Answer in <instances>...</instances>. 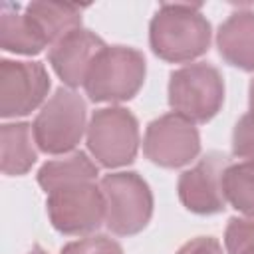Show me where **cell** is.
Wrapping results in <instances>:
<instances>
[{"label":"cell","mask_w":254,"mask_h":254,"mask_svg":"<svg viewBox=\"0 0 254 254\" xmlns=\"http://www.w3.org/2000/svg\"><path fill=\"white\" fill-rule=\"evenodd\" d=\"M232 147L238 157L254 161V113H246L234 127Z\"/></svg>","instance_id":"ffe728a7"},{"label":"cell","mask_w":254,"mask_h":254,"mask_svg":"<svg viewBox=\"0 0 254 254\" xmlns=\"http://www.w3.org/2000/svg\"><path fill=\"white\" fill-rule=\"evenodd\" d=\"M62 254H123L121 246L107 236H89L64 246Z\"/></svg>","instance_id":"d6986e66"},{"label":"cell","mask_w":254,"mask_h":254,"mask_svg":"<svg viewBox=\"0 0 254 254\" xmlns=\"http://www.w3.org/2000/svg\"><path fill=\"white\" fill-rule=\"evenodd\" d=\"M32 129L38 147L46 153H65L73 149L85 129L83 99L69 89H58L36 117Z\"/></svg>","instance_id":"5b68a950"},{"label":"cell","mask_w":254,"mask_h":254,"mask_svg":"<svg viewBox=\"0 0 254 254\" xmlns=\"http://www.w3.org/2000/svg\"><path fill=\"white\" fill-rule=\"evenodd\" d=\"M2 171L6 175H24L36 161V137L28 123H6L0 131Z\"/></svg>","instance_id":"9a60e30c"},{"label":"cell","mask_w":254,"mask_h":254,"mask_svg":"<svg viewBox=\"0 0 254 254\" xmlns=\"http://www.w3.org/2000/svg\"><path fill=\"white\" fill-rule=\"evenodd\" d=\"M224 198L240 212L254 216V161L226 167Z\"/></svg>","instance_id":"e0dca14e"},{"label":"cell","mask_w":254,"mask_h":254,"mask_svg":"<svg viewBox=\"0 0 254 254\" xmlns=\"http://www.w3.org/2000/svg\"><path fill=\"white\" fill-rule=\"evenodd\" d=\"M97 175V167L83 153H73L60 161L46 163L38 173V183L46 192H56L81 183H91Z\"/></svg>","instance_id":"2e32d148"},{"label":"cell","mask_w":254,"mask_h":254,"mask_svg":"<svg viewBox=\"0 0 254 254\" xmlns=\"http://www.w3.org/2000/svg\"><path fill=\"white\" fill-rule=\"evenodd\" d=\"M48 212L52 224L65 234L91 232L105 220V198L101 189L81 183L50 192Z\"/></svg>","instance_id":"ba28073f"},{"label":"cell","mask_w":254,"mask_h":254,"mask_svg":"<svg viewBox=\"0 0 254 254\" xmlns=\"http://www.w3.org/2000/svg\"><path fill=\"white\" fill-rule=\"evenodd\" d=\"M105 224L115 234H135L145 228L153 212L147 183L135 173H113L101 179Z\"/></svg>","instance_id":"277c9868"},{"label":"cell","mask_w":254,"mask_h":254,"mask_svg":"<svg viewBox=\"0 0 254 254\" xmlns=\"http://www.w3.org/2000/svg\"><path fill=\"white\" fill-rule=\"evenodd\" d=\"M143 149L155 165L183 167L196 157L200 139L192 121L179 113H169L149 123Z\"/></svg>","instance_id":"52a82bcc"},{"label":"cell","mask_w":254,"mask_h":254,"mask_svg":"<svg viewBox=\"0 0 254 254\" xmlns=\"http://www.w3.org/2000/svg\"><path fill=\"white\" fill-rule=\"evenodd\" d=\"M30 254H46V252H44V250H42L40 246H36V248H34V250L30 252Z\"/></svg>","instance_id":"603a6c76"},{"label":"cell","mask_w":254,"mask_h":254,"mask_svg":"<svg viewBox=\"0 0 254 254\" xmlns=\"http://www.w3.org/2000/svg\"><path fill=\"white\" fill-rule=\"evenodd\" d=\"M50 89V77L38 62L0 64V113L2 117L26 115L36 109Z\"/></svg>","instance_id":"9c48e42d"},{"label":"cell","mask_w":254,"mask_h":254,"mask_svg":"<svg viewBox=\"0 0 254 254\" xmlns=\"http://www.w3.org/2000/svg\"><path fill=\"white\" fill-rule=\"evenodd\" d=\"M224 99V83L216 67L190 64L177 69L169 81V103L189 121H208Z\"/></svg>","instance_id":"3957f363"},{"label":"cell","mask_w":254,"mask_h":254,"mask_svg":"<svg viewBox=\"0 0 254 254\" xmlns=\"http://www.w3.org/2000/svg\"><path fill=\"white\" fill-rule=\"evenodd\" d=\"M87 145L93 157L105 167L131 163L139 145L137 119L121 107L95 111L87 127Z\"/></svg>","instance_id":"8992f818"},{"label":"cell","mask_w":254,"mask_h":254,"mask_svg":"<svg viewBox=\"0 0 254 254\" xmlns=\"http://www.w3.org/2000/svg\"><path fill=\"white\" fill-rule=\"evenodd\" d=\"M224 242L228 254H254V218H232Z\"/></svg>","instance_id":"ac0fdd59"},{"label":"cell","mask_w":254,"mask_h":254,"mask_svg":"<svg viewBox=\"0 0 254 254\" xmlns=\"http://www.w3.org/2000/svg\"><path fill=\"white\" fill-rule=\"evenodd\" d=\"M103 48L105 44L95 34L77 28L54 44L50 50V64L67 85L75 87L85 81L95 56Z\"/></svg>","instance_id":"8fae6325"},{"label":"cell","mask_w":254,"mask_h":254,"mask_svg":"<svg viewBox=\"0 0 254 254\" xmlns=\"http://www.w3.org/2000/svg\"><path fill=\"white\" fill-rule=\"evenodd\" d=\"M250 113H254V79L250 83Z\"/></svg>","instance_id":"7402d4cb"},{"label":"cell","mask_w":254,"mask_h":254,"mask_svg":"<svg viewBox=\"0 0 254 254\" xmlns=\"http://www.w3.org/2000/svg\"><path fill=\"white\" fill-rule=\"evenodd\" d=\"M177 254H222L220 244L210 236H198L187 242Z\"/></svg>","instance_id":"44dd1931"},{"label":"cell","mask_w":254,"mask_h":254,"mask_svg":"<svg viewBox=\"0 0 254 254\" xmlns=\"http://www.w3.org/2000/svg\"><path fill=\"white\" fill-rule=\"evenodd\" d=\"M81 8L83 6L60 2H32L26 8V14L50 44L62 40L64 36L79 28Z\"/></svg>","instance_id":"5bb4252c"},{"label":"cell","mask_w":254,"mask_h":254,"mask_svg":"<svg viewBox=\"0 0 254 254\" xmlns=\"http://www.w3.org/2000/svg\"><path fill=\"white\" fill-rule=\"evenodd\" d=\"M210 24L196 4H165L151 22V48L169 62H187L208 50Z\"/></svg>","instance_id":"6da1fadb"},{"label":"cell","mask_w":254,"mask_h":254,"mask_svg":"<svg viewBox=\"0 0 254 254\" xmlns=\"http://www.w3.org/2000/svg\"><path fill=\"white\" fill-rule=\"evenodd\" d=\"M228 163L220 153L200 159L179 179V196L183 204L198 214H212L224 208V171Z\"/></svg>","instance_id":"30bf717a"},{"label":"cell","mask_w":254,"mask_h":254,"mask_svg":"<svg viewBox=\"0 0 254 254\" xmlns=\"http://www.w3.org/2000/svg\"><path fill=\"white\" fill-rule=\"evenodd\" d=\"M46 38L40 34L36 24L24 12H18V6L4 2L0 12V46L8 52L18 54H38L46 46Z\"/></svg>","instance_id":"4fadbf2b"},{"label":"cell","mask_w":254,"mask_h":254,"mask_svg":"<svg viewBox=\"0 0 254 254\" xmlns=\"http://www.w3.org/2000/svg\"><path fill=\"white\" fill-rule=\"evenodd\" d=\"M145 79V60L133 48H103L87 75L85 91L93 101H125L131 99Z\"/></svg>","instance_id":"7a4b0ae2"},{"label":"cell","mask_w":254,"mask_h":254,"mask_svg":"<svg viewBox=\"0 0 254 254\" xmlns=\"http://www.w3.org/2000/svg\"><path fill=\"white\" fill-rule=\"evenodd\" d=\"M220 56L242 69H254V12H234L218 30Z\"/></svg>","instance_id":"7c38bea8"}]
</instances>
